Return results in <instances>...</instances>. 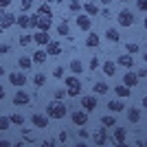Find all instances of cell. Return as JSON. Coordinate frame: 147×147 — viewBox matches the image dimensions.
Segmentation results:
<instances>
[{
  "label": "cell",
  "instance_id": "cell-1",
  "mask_svg": "<svg viewBox=\"0 0 147 147\" xmlns=\"http://www.w3.org/2000/svg\"><path fill=\"white\" fill-rule=\"evenodd\" d=\"M68 114V105L64 103V101H51L49 105H46V117L49 119H55V121H61V119Z\"/></svg>",
  "mask_w": 147,
  "mask_h": 147
},
{
  "label": "cell",
  "instance_id": "cell-2",
  "mask_svg": "<svg viewBox=\"0 0 147 147\" xmlns=\"http://www.w3.org/2000/svg\"><path fill=\"white\" fill-rule=\"evenodd\" d=\"M51 26H53V16H42V13H33L31 16V29L51 31Z\"/></svg>",
  "mask_w": 147,
  "mask_h": 147
},
{
  "label": "cell",
  "instance_id": "cell-3",
  "mask_svg": "<svg viewBox=\"0 0 147 147\" xmlns=\"http://www.w3.org/2000/svg\"><path fill=\"white\" fill-rule=\"evenodd\" d=\"M64 84H66V97H79L81 94V81L77 79V75H66Z\"/></svg>",
  "mask_w": 147,
  "mask_h": 147
},
{
  "label": "cell",
  "instance_id": "cell-4",
  "mask_svg": "<svg viewBox=\"0 0 147 147\" xmlns=\"http://www.w3.org/2000/svg\"><path fill=\"white\" fill-rule=\"evenodd\" d=\"M117 22L119 26H123V29H129V26H134L136 18H134V11H129V9H121L117 16Z\"/></svg>",
  "mask_w": 147,
  "mask_h": 147
},
{
  "label": "cell",
  "instance_id": "cell-5",
  "mask_svg": "<svg viewBox=\"0 0 147 147\" xmlns=\"http://www.w3.org/2000/svg\"><path fill=\"white\" fill-rule=\"evenodd\" d=\"M108 141H110V134H108V127H97L94 132H92V143L97 147H103V145H108Z\"/></svg>",
  "mask_w": 147,
  "mask_h": 147
},
{
  "label": "cell",
  "instance_id": "cell-6",
  "mask_svg": "<svg viewBox=\"0 0 147 147\" xmlns=\"http://www.w3.org/2000/svg\"><path fill=\"white\" fill-rule=\"evenodd\" d=\"M75 24H77V29H79V31H86V33H90V29H92V18L88 16V13H77Z\"/></svg>",
  "mask_w": 147,
  "mask_h": 147
},
{
  "label": "cell",
  "instance_id": "cell-7",
  "mask_svg": "<svg viewBox=\"0 0 147 147\" xmlns=\"http://www.w3.org/2000/svg\"><path fill=\"white\" fill-rule=\"evenodd\" d=\"M9 84H11V86H16V88H24V84H26V75H24V70L9 73Z\"/></svg>",
  "mask_w": 147,
  "mask_h": 147
},
{
  "label": "cell",
  "instance_id": "cell-8",
  "mask_svg": "<svg viewBox=\"0 0 147 147\" xmlns=\"http://www.w3.org/2000/svg\"><path fill=\"white\" fill-rule=\"evenodd\" d=\"M33 42L37 44V49H46L49 42H51L49 31H35V33H33Z\"/></svg>",
  "mask_w": 147,
  "mask_h": 147
},
{
  "label": "cell",
  "instance_id": "cell-9",
  "mask_svg": "<svg viewBox=\"0 0 147 147\" xmlns=\"http://www.w3.org/2000/svg\"><path fill=\"white\" fill-rule=\"evenodd\" d=\"M70 121H73V125L84 127V125L88 123V112L86 110H73L70 112Z\"/></svg>",
  "mask_w": 147,
  "mask_h": 147
},
{
  "label": "cell",
  "instance_id": "cell-10",
  "mask_svg": "<svg viewBox=\"0 0 147 147\" xmlns=\"http://www.w3.org/2000/svg\"><path fill=\"white\" fill-rule=\"evenodd\" d=\"M97 94H88V97H81V110H86V112H92V110H97Z\"/></svg>",
  "mask_w": 147,
  "mask_h": 147
},
{
  "label": "cell",
  "instance_id": "cell-11",
  "mask_svg": "<svg viewBox=\"0 0 147 147\" xmlns=\"http://www.w3.org/2000/svg\"><path fill=\"white\" fill-rule=\"evenodd\" d=\"M49 121H51V119L46 117V114H40V112H35V114L31 117L33 127H37V129H46V127H49Z\"/></svg>",
  "mask_w": 147,
  "mask_h": 147
},
{
  "label": "cell",
  "instance_id": "cell-12",
  "mask_svg": "<svg viewBox=\"0 0 147 147\" xmlns=\"http://www.w3.org/2000/svg\"><path fill=\"white\" fill-rule=\"evenodd\" d=\"M16 18H18V16H13V13H9V11H2L0 13V29L2 31L11 29V26L16 24Z\"/></svg>",
  "mask_w": 147,
  "mask_h": 147
},
{
  "label": "cell",
  "instance_id": "cell-13",
  "mask_svg": "<svg viewBox=\"0 0 147 147\" xmlns=\"http://www.w3.org/2000/svg\"><path fill=\"white\" fill-rule=\"evenodd\" d=\"M108 110L112 112V114H119V112H123V110H127V108H125V99H110V101H108Z\"/></svg>",
  "mask_w": 147,
  "mask_h": 147
},
{
  "label": "cell",
  "instance_id": "cell-14",
  "mask_svg": "<svg viewBox=\"0 0 147 147\" xmlns=\"http://www.w3.org/2000/svg\"><path fill=\"white\" fill-rule=\"evenodd\" d=\"M31 101V94L24 92V88H18V92L13 94V105H26Z\"/></svg>",
  "mask_w": 147,
  "mask_h": 147
},
{
  "label": "cell",
  "instance_id": "cell-15",
  "mask_svg": "<svg viewBox=\"0 0 147 147\" xmlns=\"http://www.w3.org/2000/svg\"><path fill=\"white\" fill-rule=\"evenodd\" d=\"M138 75L134 73V70H125V75H123V86H127V88H134L138 86Z\"/></svg>",
  "mask_w": 147,
  "mask_h": 147
},
{
  "label": "cell",
  "instance_id": "cell-16",
  "mask_svg": "<svg viewBox=\"0 0 147 147\" xmlns=\"http://www.w3.org/2000/svg\"><path fill=\"white\" fill-rule=\"evenodd\" d=\"M101 73H103L105 77H114V73H117V61H110V59L101 61Z\"/></svg>",
  "mask_w": 147,
  "mask_h": 147
},
{
  "label": "cell",
  "instance_id": "cell-17",
  "mask_svg": "<svg viewBox=\"0 0 147 147\" xmlns=\"http://www.w3.org/2000/svg\"><path fill=\"white\" fill-rule=\"evenodd\" d=\"M125 112H127V121L129 123H138V121H141V117H143V110H141V108H136V105L127 108Z\"/></svg>",
  "mask_w": 147,
  "mask_h": 147
},
{
  "label": "cell",
  "instance_id": "cell-18",
  "mask_svg": "<svg viewBox=\"0 0 147 147\" xmlns=\"http://www.w3.org/2000/svg\"><path fill=\"white\" fill-rule=\"evenodd\" d=\"M127 141V129L125 127H114V134H112V143H125Z\"/></svg>",
  "mask_w": 147,
  "mask_h": 147
},
{
  "label": "cell",
  "instance_id": "cell-19",
  "mask_svg": "<svg viewBox=\"0 0 147 147\" xmlns=\"http://www.w3.org/2000/svg\"><path fill=\"white\" fill-rule=\"evenodd\" d=\"M117 66H123L125 70H132V66H134V57L129 55V53H125V55H121L117 59Z\"/></svg>",
  "mask_w": 147,
  "mask_h": 147
},
{
  "label": "cell",
  "instance_id": "cell-20",
  "mask_svg": "<svg viewBox=\"0 0 147 147\" xmlns=\"http://www.w3.org/2000/svg\"><path fill=\"white\" fill-rule=\"evenodd\" d=\"M46 53H49V57H57L61 53V44H59V40H51L49 42V46H46Z\"/></svg>",
  "mask_w": 147,
  "mask_h": 147
},
{
  "label": "cell",
  "instance_id": "cell-21",
  "mask_svg": "<svg viewBox=\"0 0 147 147\" xmlns=\"http://www.w3.org/2000/svg\"><path fill=\"white\" fill-rule=\"evenodd\" d=\"M31 59H33V64H44V61L49 59V53H46V49H37L31 55Z\"/></svg>",
  "mask_w": 147,
  "mask_h": 147
},
{
  "label": "cell",
  "instance_id": "cell-22",
  "mask_svg": "<svg viewBox=\"0 0 147 147\" xmlns=\"http://www.w3.org/2000/svg\"><path fill=\"white\" fill-rule=\"evenodd\" d=\"M16 24H18L22 31L31 29V16H26V13H20L18 18H16Z\"/></svg>",
  "mask_w": 147,
  "mask_h": 147
},
{
  "label": "cell",
  "instance_id": "cell-23",
  "mask_svg": "<svg viewBox=\"0 0 147 147\" xmlns=\"http://www.w3.org/2000/svg\"><path fill=\"white\" fill-rule=\"evenodd\" d=\"M105 37H108L112 44L121 42V33H119V29H114V26H108V29H105Z\"/></svg>",
  "mask_w": 147,
  "mask_h": 147
},
{
  "label": "cell",
  "instance_id": "cell-24",
  "mask_svg": "<svg viewBox=\"0 0 147 147\" xmlns=\"http://www.w3.org/2000/svg\"><path fill=\"white\" fill-rule=\"evenodd\" d=\"M99 44H101V37H99L94 31H90V33H88V37H86V46H88V49H97Z\"/></svg>",
  "mask_w": 147,
  "mask_h": 147
},
{
  "label": "cell",
  "instance_id": "cell-25",
  "mask_svg": "<svg viewBox=\"0 0 147 147\" xmlns=\"http://www.w3.org/2000/svg\"><path fill=\"white\" fill-rule=\"evenodd\" d=\"M99 11H101V7H99L97 2H86V5H84V13H88L90 18L99 16Z\"/></svg>",
  "mask_w": 147,
  "mask_h": 147
},
{
  "label": "cell",
  "instance_id": "cell-26",
  "mask_svg": "<svg viewBox=\"0 0 147 147\" xmlns=\"http://www.w3.org/2000/svg\"><path fill=\"white\" fill-rule=\"evenodd\" d=\"M129 90H132V88L123 86V84H119V86H114V90H112V92H114V94H117L119 99H127L129 94H132V92H129Z\"/></svg>",
  "mask_w": 147,
  "mask_h": 147
},
{
  "label": "cell",
  "instance_id": "cell-27",
  "mask_svg": "<svg viewBox=\"0 0 147 147\" xmlns=\"http://www.w3.org/2000/svg\"><path fill=\"white\" fill-rule=\"evenodd\" d=\"M92 92H94V94H108V92H110V86H108L105 81H97V84L92 86Z\"/></svg>",
  "mask_w": 147,
  "mask_h": 147
},
{
  "label": "cell",
  "instance_id": "cell-28",
  "mask_svg": "<svg viewBox=\"0 0 147 147\" xmlns=\"http://www.w3.org/2000/svg\"><path fill=\"white\" fill-rule=\"evenodd\" d=\"M101 125H103V127H117V117H114V114L101 117Z\"/></svg>",
  "mask_w": 147,
  "mask_h": 147
},
{
  "label": "cell",
  "instance_id": "cell-29",
  "mask_svg": "<svg viewBox=\"0 0 147 147\" xmlns=\"http://www.w3.org/2000/svg\"><path fill=\"white\" fill-rule=\"evenodd\" d=\"M18 66H20V70H29V68L33 66V59L26 57V55H22V57H18Z\"/></svg>",
  "mask_w": 147,
  "mask_h": 147
},
{
  "label": "cell",
  "instance_id": "cell-30",
  "mask_svg": "<svg viewBox=\"0 0 147 147\" xmlns=\"http://www.w3.org/2000/svg\"><path fill=\"white\" fill-rule=\"evenodd\" d=\"M68 33H70V26H68V22H66V20H61L59 24H57V35L68 37Z\"/></svg>",
  "mask_w": 147,
  "mask_h": 147
},
{
  "label": "cell",
  "instance_id": "cell-31",
  "mask_svg": "<svg viewBox=\"0 0 147 147\" xmlns=\"http://www.w3.org/2000/svg\"><path fill=\"white\" fill-rule=\"evenodd\" d=\"M70 70H73V75H81V73H84V64L75 57V59L70 61Z\"/></svg>",
  "mask_w": 147,
  "mask_h": 147
},
{
  "label": "cell",
  "instance_id": "cell-32",
  "mask_svg": "<svg viewBox=\"0 0 147 147\" xmlns=\"http://www.w3.org/2000/svg\"><path fill=\"white\" fill-rule=\"evenodd\" d=\"M9 119H11V125H20V127L24 125V114H20V112H13Z\"/></svg>",
  "mask_w": 147,
  "mask_h": 147
},
{
  "label": "cell",
  "instance_id": "cell-33",
  "mask_svg": "<svg viewBox=\"0 0 147 147\" xmlns=\"http://www.w3.org/2000/svg\"><path fill=\"white\" fill-rule=\"evenodd\" d=\"M125 53H129V55H136V53H141V46L136 42H127L125 44Z\"/></svg>",
  "mask_w": 147,
  "mask_h": 147
},
{
  "label": "cell",
  "instance_id": "cell-34",
  "mask_svg": "<svg viewBox=\"0 0 147 147\" xmlns=\"http://www.w3.org/2000/svg\"><path fill=\"white\" fill-rule=\"evenodd\" d=\"M68 9L73 13H81V9H84V5H81L79 0H70V5H68Z\"/></svg>",
  "mask_w": 147,
  "mask_h": 147
},
{
  "label": "cell",
  "instance_id": "cell-35",
  "mask_svg": "<svg viewBox=\"0 0 147 147\" xmlns=\"http://www.w3.org/2000/svg\"><path fill=\"white\" fill-rule=\"evenodd\" d=\"M18 42H20V46H29V44L33 42V35H31V33H22Z\"/></svg>",
  "mask_w": 147,
  "mask_h": 147
},
{
  "label": "cell",
  "instance_id": "cell-36",
  "mask_svg": "<svg viewBox=\"0 0 147 147\" xmlns=\"http://www.w3.org/2000/svg\"><path fill=\"white\" fill-rule=\"evenodd\" d=\"M51 75H53L55 79H64V77H66V70H64V66H55Z\"/></svg>",
  "mask_w": 147,
  "mask_h": 147
},
{
  "label": "cell",
  "instance_id": "cell-37",
  "mask_svg": "<svg viewBox=\"0 0 147 147\" xmlns=\"http://www.w3.org/2000/svg\"><path fill=\"white\" fill-rule=\"evenodd\" d=\"M33 84H35L37 88H42L44 84H46V75H42V73H37L35 77H33Z\"/></svg>",
  "mask_w": 147,
  "mask_h": 147
},
{
  "label": "cell",
  "instance_id": "cell-38",
  "mask_svg": "<svg viewBox=\"0 0 147 147\" xmlns=\"http://www.w3.org/2000/svg\"><path fill=\"white\" fill-rule=\"evenodd\" d=\"M37 13H42V16H53V9H51L46 2H42V5L37 7Z\"/></svg>",
  "mask_w": 147,
  "mask_h": 147
},
{
  "label": "cell",
  "instance_id": "cell-39",
  "mask_svg": "<svg viewBox=\"0 0 147 147\" xmlns=\"http://www.w3.org/2000/svg\"><path fill=\"white\" fill-rule=\"evenodd\" d=\"M88 68H90V73H94L97 68H101V61H99V57H90V61H88Z\"/></svg>",
  "mask_w": 147,
  "mask_h": 147
},
{
  "label": "cell",
  "instance_id": "cell-40",
  "mask_svg": "<svg viewBox=\"0 0 147 147\" xmlns=\"http://www.w3.org/2000/svg\"><path fill=\"white\" fill-rule=\"evenodd\" d=\"M33 7V0H20V13H26Z\"/></svg>",
  "mask_w": 147,
  "mask_h": 147
},
{
  "label": "cell",
  "instance_id": "cell-41",
  "mask_svg": "<svg viewBox=\"0 0 147 147\" xmlns=\"http://www.w3.org/2000/svg\"><path fill=\"white\" fill-rule=\"evenodd\" d=\"M11 127V119L9 117H0V132H5V129Z\"/></svg>",
  "mask_w": 147,
  "mask_h": 147
},
{
  "label": "cell",
  "instance_id": "cell-42",
  "mask_svg": "<svg viewBox=\"0 0 147 147\" xmlns=\"http://www.w3.org/2000/svg\"><path fill=\"white\" fill-rule=\"evenodd\" d=\"M22 136H24V141H26V143H33V141H35L33 132H31V129H26V127H22Z\"/></svg>",
  "mask_w": 147,
  "mask_h": 147
},
{
  "label": "cell",
  "instance_id": "cell-43",
  "mask_svg": "<svg viewBox=\"0 0 147 147\" xmlns=\"http://www.w3.org/2000/svg\"><path fill=\"white\" fill-rule=\"evenodd\" d=\"M53 94H55V101H64V97H66V88H57Z\"/></svg>",
  "mask_w": 147,
  "mask_h": 147
},
{
  "label": "cell",
  "instance_id": "cell-44",
  "mask_svg": "<svg viewBox=\"0 0 147 147\" xmlns=\"http://www.w3.org/2000/svg\"><path fill=\"white\" fill-rule=\"evenodd\" d=\"M136 9L143 13H147V0H136Z\"/></svg>",
  "mask_w": 147,
  "mask_h": 147
},
{
  "label": "cell",
  "instance_id": "cell-45",
  "mask_svg": "<svg viewBox=\"0 0 147 147\" xmlns=\"http://www.w3.org/2000/svg\"><path fill=\"white\" fill-rule=\"evenodd\" d=\"M42 147H57V141L55 138H46V141H42Z\"/></svg>",
  "mask_w": 147,
  "mask_h": 147
},
{
  "label": "cell",
  "instance_id": "cell-46",
  "mask_svg": "<svg viewBox=\"0 0 147 147\" xmlns=\"http://www.w3.org/2000/svg\"><path fill=\"white\" fill-rule=\"evenodd\" d=\"M79 138H81V141H86V138H90V132H88L86 127H79Z\"/></svg>",
  "mask_w": 147,
  "mask_h": 147
},
{
  "label": "cell",
  "instance_id": "cell-47",
  "mask_svg": "<svg viewBox=\"0 0 147 147\" xmlns=\"http://www.w3.org/2000/svg\"><path fill=\"white\" fill-rule=\"evenodd\" d=\"M11 2L13 0H0V11H5L7 7H11Z\"/></svg>",
  "mask_w": 147,
  "mask_h": 147
},
{
  "label": "cell",
  "instance_id": "cell-48",
  "mask_svg": "<svg viewBox=\"0 0 147 147\" xmlns=\"http://www.w3.org/2000/svg\"><path fill=\"white\" fill-rule=\"evenodd\" d=\"M101 16H103V18H110V7H103V9H101Z\"/></svg>",
  "mask_w": 147,
  "mask_h": 147
},
{
  "label": "cell",
  "instance_id": "cell-49",
  "mask_svg": "<svg viewBox=\"0 0 147 147\" xmlns=\"http://www.w3.org/2000/svg\"><path fill=\"white\" fill-rule=\"evenodd\" d=\"M136 75H138V79H145V77H147V68H141Z\"/></svg>",
  "mask_w": 147,
  "mask_h": 147
},
{
  "label": "cell",
  "instance_id": "cell-50",
  "mask_svg": "<svg viewBox=\"0 0 147 147\" xmlns=\"http://www.w3.org/2000/svg\"><path fill=\"white\" fill-rule=\"evenodd\" d=\"M5 53H9V44H0V55H5Z\"/></svg>",
  "mask_w": 147,
  "mask_h": 147
},
{
  "label": "cell",
  "instance_id": "cell-51",
  "mask_svg": "<svg viewBox=\"0 0 147 147\" xmlns=\"http://www.w3.org/2000/svg\"><path fill=\"white\" fill-rule=\"evenodd\" d=\"M0 147H13V143L7 141V138H2V141H0Z\"/></svg>",
  "mask_w": 147,
  "mask_h": 147
},
{
  "label": "cell",
  "instance_id": "cell-52",
  "mask_svg": "<svg viewBox=\"0 0 147 147\" xmlns=\"http://www.w3.org/2000/svg\"><path fill=\"white\" fill-rule=\"evenodd\" d=\"M73 147H90V145H88V143L86 141H79V143H75V145Z\"/></svg>",
  "mask_w": 147,
  "mask_h": 147
},
{
  "label": "cell",
  "instance_id": "cell-53",
  "mask_svg": "<svg viewBox=\"0 0 147 147\" xmlns=\"http://www.w3.org/2000/svg\"><path fill=\"white\" fill-rule=\"evenodd\" d=\"M0 101H5V86H0Z\"/></svg>",
  "mask_w": 147,
  "mask_h": 147
},
{
  "label": "cell",
  "instance_id": "cell-54",
  "mask_svg": "<svg viewBox=\"0 0 147 147\" xmlns=\"http://www.w3.org/2000/svg\"><path fill=\"white\" fill-rule=\"evenodd\" d=\"M143 110L147 112V94H145V97H143Z\"/></svg>",
  "mask_w": 147,
  "mask_h": 147
},
{
  "label": "cell",
  "instance_id": "cell-55",
  "mask_svg": "<svg viewBox=\"0 0 147 147\" xmlns=\"http://www.w3.org/2000/svg\"><path fill=\"white\" fill-rule=\"evenodd\" d=\"M13 147H26V143H24V141H18V143H16Z\"/></svg>",
  "mask_w": 147,
  "mask_h": 147
},
{
  "label": "cell",
  "instance_id": "cell-56",
  "mask_svg": "<svg viewBox=\"0 0 147 147\" xmlns=\"http://www.w3.org/2000/svg\"><path fill=\"white\" fill-rule=\"evenodd\" d=\"M101 5H105V7H110V5H112V0H101Z\"/></svg>",
  "mask_w": 147,
  "mask_h": 147
},
{
  "label": "cell",
  "instance_id": "cell-57",
  "mask_svg": "<svg viewBox=\"0 0 147 147\" xmlns=\"http://www.w3.org/2000/svg\"><path fill=\"white\" fill-rule=\"evenodd\" d=\"M117 147H129V145H127V141H125V143H117Z\"/></svg>",
  "mask_w": 147,
  "mask_h": 147
},
{
  "label": "cell",
  "instance_id": "cell-58",
  "mask_svg": "<svg viewBox=\"0 0 147 147\" xmlns=\"http://www.w3.org/2000/svg\"><path fill=\"white\" fill-rule=\"evenodd\" d=\"M143 59L147 61V46H145V51H143Z\"/></svg>",
  "mask_w": 147,
  "mask_h": 147
},
{
  "label": "cell",
  "instance_id": "cell-59",
  "mask_svg": "<svg viewBox=\"0 0 147 147\" xmlns=\"http://www.w3.org/2000/svg\"><path fill=\"white\" fill-rule=\"evenodd\" d=\"M2 75H5V66H0V77H2Z\"/></svg>",
  "mask_w": 147,
  "mask_h": 147
},
{
  "label": "cell",
  "instance_id": "cell-60",
  "mask_svg": "<svg viewBox=\"0 0 147 147\" xmlns=\"http://www.w3.org/2000/svg\"><path fill=\"white\" fill-rule=\"evenodd\" d=\"M143 26H145V31H147V16H145V22H143Z\"/></svg>",
  "mask_w": 147,
  "mask_h": 147
},
{
  "label": "cell",
  "instance_id": "cell-61",
  "mask_svg": "<svg viewBox=\"0 0 147 147\" xmlns=\"http://www.w3.org/2000/svg\"><path fill=\"white\" fill-rule=\"evenodd\" d=\"M121 2H129V0H121Z\"/></svg>",
  "mask_w": 147,
  "mask_h": 147
}]
</instances>
